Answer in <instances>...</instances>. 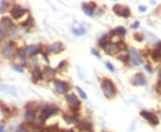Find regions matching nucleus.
Returning <instances> with one entry per match:
<instances>
[{
  "label": "nucleus",
  "instance_id": "1",
  "mask_svg": "<svg viewBox=\"0 0 161 132\" xmlns=\"http://www.w3.org/2000/svg\"><path fill=\"white\" fill-rule=\"evenodd\" d=\"M101 89L103 90V93L107 98H112L117 94V88L114 82L109 79H103L101 83Z\"/></svg>",
  "mask_w": 161,
  "mask_h": 132
},
{
  "label": "nucleus",
  "instance_id": "2",
  "mask_svg": "<svg viewBox=\"0 0 161 132\" xmlns=\"http://www.w3.org/2000/svg\"><path fill=\"white\" fill-rule=\"evenodd\" d=\"M58 112V109L55 106H51V105H46L45 107H43L41 113H40V121H42V123H44V121L48 119L51 115H53L54 113H57Z\"/></svg>",
  "mask_w": 161,
  "mask_h": 132
},
{
  "label": "nucleus",
  "instance_id": "3",
  "mask_svg": "<svg viewBox=\"0 0 161 132\" xmlns=\"http://www.w3.org/2000/svg\"><path fill=\"white\" fill-rule=\"evenodd\" d=\"M113 11L114 13L121 17H129L131 15V11L129 9V7L123 5H115L113 6Z\"/></svg>",
  "mask_w": 161,
  "mask_h": 132
},
{
  "label": "nucleus",
  "instance_id": "4",
  "mask_svg": "<svg viewBox=\"0 0 161 132\" xmlns=\"http://www.w3.org/2000/svg\"><path fill=\"white\" fill-rule=\"evenodd\" d=\"M129 55H130V58H131V61L133 63V65L135 66H138L140 65L142 62L141 60V57L140 56V54L138 53V51L136 49H134L133 47H131L130 50H129Z\"/></svg>",
  "mask_w": 161,
  "mask_h": 132
},
{
  "label": "nucleus",
  "instance_id": "5",
  "mask_svg": "<svg viewBox=\"0 0 161 132\" xmlns=\"http://www.w3.org/2000/svg\"><path fill=\"white\" fill-rule=\"evenodd\" d=\"M54 85H55V89L56 90L60 93V94H64L66 93L69 89V84L64 82V81H61L58 79H55L54 80Z\"/></svg>",
  "mask_w": 161,
  "mask_h": 132
},
{
  "label": "nucleus",
  "instance_id": "6",
  "mask_svg": "<svg viewBox=\"0 0 161 132\" xmlns=\"http://www.w3.org/2000/svg\"><path fill=\"white\" fill-rule=\"evenodd\" d=\"M25 13H26V10H25L24 8H22L19 5H15L12 7L11 11H10L11 15H12L13 18H15V19H19Z\"/></svg>",
  "mask_w": 161,
  "mask_h": 132
},
{
  "label": "nucleus",
  "instance_id": "7",
  "mask_svg": "<svg viewBox=\"0 0 161 132\" xmlns=\"http://www.w3.org/2000/svg\"><path fill=\"white\" fill-rule=\"evenodd\" d=\"M103 48H104L105 52L109 54V55H115V54H117V52L120 51V47H119L117 43H110L109 42L107 45H105L103 47Z\"/></svg>",
  "mask_w": 161,
  "mask_h": 132
},
{
  "label": "nucleus",
  "instance_id": "8",
  "mask_svg": "<svg viewBox=\"0 0 161 132\" xmlns=\"http://www.w3.org/2000/svg\"><path fill=\"white\" fill-rule=\"evenodd\" d=\"M141 115L144 119H146L150 124H152V125H158L159 122L158 117L154 113L146 112V111H142V112H141Z\"/></svg>",
  "mask_w": 161,
  "mask_h": 132
},
{
  "label": "nucleus",
  "instance_id": "9",
  "mask_svg": "<svg viewBox=\"0 0 161 132\" xmlns=\"http://www.w3.org/2000/svg\"><path fill=\"white\" fill-rule=\"evenodd\" d=\"M15 43H14V42L8 43L2 50L3 56L5 57V58H9V57L12 56V55L14 53V50H15Z\"/></svg>",
  "mask_w": 161,
  "mask_h": 132
},
{
  "label": "nucleus",
  "instance_id": "10",
  "mask_svg": "<svg viewBox=\"0 0 161 132\" xmlns=\"http://www.w3.org/2000/svg\"><path fill=\"white\" fill-rule=\"evenodd\" d=\"M65 99L73 108H78V106L80 105V101L74 94H67L65 95Z\"/></svg>",
  "mask_w": 161,
  "mask_h": 132
},
{
  "label": "nucleus",
  "instance_id": "11",
  "mask_svg": "<svg viewBox=\"0 0 161 132\" xmlns=\"http://www.w3.org/2000/svg\"><path fill=\"white\" fill-rule=\"evenodd\" d=\"M146 83H147L146 79H145L144 75L141 73L135 74L134 77L132 79V84L134 86H144V85H146Z\"/></svg>",
  "mask_w": 161,
  "mask_h": 132
},
{
  "label": "nucleus",
  "instance_id": "12",
  "mask_svg": "<svg viewBox=\"0 0 161 132\" xmlns=\"http://www.w3.org/2000/svg\"><path fill=\"white\" fill-rule=\"evenodd\" d=\"M95 7H96L95 3H88V4L82 5V10L88 16H91L93 14V11Z\"/></svg>",
  "mask_w": 161,
  "mask_h": 132
},
{
  "label": "nucleus",
  "instance_id": "13",
  "mask_svg": "<svg viewBox=\"0 0 161 132\" xmlns=\"http://www.w3.org/2000/svg\"><path fill=\"white\" fill-rule=\"evenodd\" d=\"M55 76V71L50 67H45L42 72V78L46 80H50Z\"/></svg>",
  "mask_w": 161,
  "mask_h": 132
},
{
  "label": "nucleus",
  "instance_id": "14",
  "mask_svg": "<svg viewBox=\"0 0 161 132\" xmlns=\"http://www.w3.org/2000/svg\"><path fill=\"white\" fill-rule=\"evenodd\" d=\"M49 49H50L51 52L58 54V53H61V52L64 50V45H63L62 42L58 41V42L53 43V44L49 47Z\"/></svg>",
  "mask_w": 161,
  "mask_h": 132
},
{
  "label": "nucleus",
  "instance_id": "15",
  "mask_svg": "<svg viewBox=\"0 0 161 132\" xmlns=\"http://www.w3.org/2000/svg\"><path fill=\"white\" fill-rule=\"evenodd\" d=\"M0 111L5 116H14V113L11 108L5 105L2 101H0Z\"/></svg>",
  "mask_w": 161,
  "mask_h": 132
},
{
  "label": "nucleus",
  "instance_id": "16",
  "mask_svg": "<svg viewBox=\"0 0 161 132\" xmlns=\"http://www.w3.org/2000/svg\"><path fill=\"white\" fill-rule=\"evenodd\" d=\"M78 128L82 131H90L92 129V125L87 121H81L78 124Z\"/></svg>",
  "mask_w": 161,
  "mask_h": 132
},
{
  "label": "nucleus",
  "instance_id": "17",
  "mask_svg": "<svg viewBox=\"0 0 161 132\" xmlns=\"http://www.w3.org/2000/svg\"><path fill=\"white\" fill-rule=\"evenodd\" d=\"M0 24L3 26L4 29H11L13 27V22L12 20L8 17H3L0 20Z\"/></svg>",
  "mask_w": 161,
  "mask_h": 132
},
{
  "label": "nucleus",
  "instance_id": "18",
  "mask_svg": "<svg viewBox=\"0 0 161 132\" xmlns=\"http://www.w3.org/2000/svg\"><path fill=\"white\" fill-rule=\"evenodd\" d=\"M41 78H42V72L39 67H36L32 72V80H33V82L36 83Z\"/></svg>",
  "mask_w": 161,
  "mask_h": 132
},
{
  "label": "nucleus",
  "instance_id": "19",
  "mask_svg": "<svg viewBox=\"0 0 161 132\" xmlns=\"http://www.w3.org/2000/svg\"><path fill=\"white\" fill-rule=\"evenodd\" d=\"M26 52L30 55H37L40 52V48L37 46H28L26 47Z\"/></svg>",
  "mask_w": 161,
  "mask_h": 132
},
{
  "label": "nucleus",
  "instance_id": "20",
  "mask_svg": "<svg viewBox=\"0 0 161 132\" xmlns=\"http://www.w3.org/2000/svg\"><path fill=\"white\" fill-rule=\"evenodd\" d=\"M114 34H117V35H118V36H120V37H123L124 35H125V33H126V30L123 28V27H122V26H119V27H117L115 30H114V31H112Z\"/></svg>",
  "mask_w": 161,
  "mask_h": 132
},
{
  "label": "nucleus",
  "instance_id": "21",
  "mask_svg": "<svg viewBox=\"0 0 161 132\" xmlns=\"http://www.w3.org/2000/svg\"><path fill=\"white\" fill-rule=\"evenodd\" d=\"M17 56L20 59V61L24 62L26 60V57H27V52H26V49L24 48H21L20 50L18 51L17 53Z\"/></svg>",
  "mask_w": 161,
  "mask_h": 132
},
{
  "label": "nucleus",
  "instance_id": "22",
  "mask_svg": "<svg viewBox=\"0 0 161 132\" xmlns=\"http://www.w3.org/2000/svg\"><path fill=\"white\" fill-rule=\"evenodd\" d=\"M110 39H111L110 34H107V35L103 36L102 38L100 40V46H101V47H103L105 45H107V43H109V42H110Z\"/></svg>",
  "mask_w": 161,
  "mask_h": 132
},
{
  "label": "nucleus",
  "instance_id": "23",
  "mask_svg": "<svg viewBox=\"0 0 161 132\" xmlns=\"http://www.w3.org/2000/svg\"><path fill=\"white\" fill-rule=\"evenodd\" d=\"M25 119L27 121H33L35 119V112H32V111H27L25 113Z\"/></svg>",
  "mask_w": 161,
  "mask_h": 132
},
{
  "label": "nucleus",
  "instance_id": "24",
  "mask_svg": "<svg viewBox=\"0 0 161 132\" xmlns=\"http://www.w3.org/2000/svg\"><path fill=\"white\" fill-rule=\"evenodd\" d=\"M64 121H65L67 123H76V122H77L76 118H74V117H73V116H71V115H64Z\"/></svg>",
  "mask_w": 161,
  "mask_h": 132
},
{
  "label": "nucleus",
  "instance_id": "25",
  "mask_svg": "<svg viewBox=\"0 0 161 132\" xmlns=\"http://www.w3.org/2000/svg\"><path fill=\"white\" fill-rule=\"evenodd\" d=\"M151 56L153 58V60H155V61H159V60H160L161 59V54L158 51V50H157V49H155V50L152 52Z\"/></svg>",
  "mask_w": 161,
  "mask_h": 132
},
{
  "label": "nucleus",
  "instance_id": "26",
  "mask_svg": "<svg viewBox=\"0 0 161 132\" xmlns=\"http://www.w3.org/2000/svg\"><path fill=\"white\" fill-rule=\"evenodd\" d=\"M62 130H60L57 125H51L49 127L47 128V132H61Z\"/></svg>",
  "mask_w": 161,
  "mask_h": 132
},
{
  "label": "nucleus",
  "instance_id": "27",
  "mask_svg": "<svg viewBox=\"0 0 161 132\" xmlns=\"http://www.w3.org/2000/svg\"><path fill=\"white\" fill-rule=\"evenodd\" d=\"M133 38L135 40H137V41H139V42H141L143 40V35L140 33V32H137V33H134L133 34Z\"/></svg>",
  "mask_w": 161,
  "mask_h": 132
},
{
  "label": "nucleus",
  "instance_id": "28",
  "mask_svg": "<svg viewBox=\"0 0 161 132\" xmlns=\"http://www.w3.org/2000/svg\"><path fill=\"white\" fill-rule=\"evenodd\" d=\"M76 89H77V91L79 92V94H80V95L83 98V99H87V95H86V93L80 89V88H79V87H76Z\"/></svg>",
  "mask_w": 161,
  "mask_h": 132
},
{
  "label": "nucleus",
  "instance_id": "29",
  "mask_svg": "<svg viewBox=\"0 0 161 132\" xmlns=\"http://www.w3.org/2000/svg\"><path fill=\"white\" fill-rule=\"evenodd\" d=\"M66 67H67V62H65V61L60 63L59 65H58V69H59V70H65Z\"/></svg>",
  "mask_w": 161,
  "mask_h": 132
},
{
  "label": "nucleus",
  "instance_id": "30",
  "mask_svg": "<svg viewBox=\"0 0 161 132\" xmlns=\"http://www.w3.org/2000/svg\"><path fill=\"white\" fill-rule=\"evenodd\" d=\"M17 32H18V31H17V29H16L15 27H12V28L10 29V34H11V36H13V37L16 36V35H17Z\"/></svg>",
  "mask_w": 161,
  "mask_h": 132
},
{
  "label": "nucleus",
  "instance_id": "31",
  "mask_svg": "<svg viewBox=\"0 0 161 132\" xmlns=\"http://www.w3.org/2000/svg\"><path fill=\"white\" fill-rule=\"evenodd\" d=\"M73 32L75 35H82L85 32V31L83 29H78V30H73Z\"/></svg>",
  "mask_w": 161,
  "mask_h": 132
},
{
  "label": "nucleus",
  "instance_id": "32",
  "mask_svg": "<svg viewBox=\"0 0 161 132\" xmlns=\"http://www.w3.org/2000/svg\"><path fill=\"white\" fill-rule=\"evenodd\" d=\"M106 66H107V68L110 72H114V71H115L113 65H112L109 62H107V63H106Z\"/></svg>",
  "mask_w": 161,
  "mask_h": 132
},
{
  "label": "nucleus",
  "instance_id": "33",
  "mask_svg": "<svg viewBox=\"0 0 161 132\" xmlns=\"http://www.w3.org/2000/svg\"><path fill=\"white\" fill-rule=\"evenodd\" d=\"M5 37V30L3 28L0 27V40L3 39Z\"/></svg>",
  "mask_w": 161,
  "mask_h": 132
},
{
  "label": "nucleus",
  "instance_id": "34",
  "mask_svg": "<svg viewBox=\"0 0 161 132\" xmlns=\"http://www.w3.org/2000/svg\"><path fill=\"white\" fill-rule=\"evenodd\" d=\"M5 3L4 1H1L0 2V13H2L5 10Z\"/></svg>",
  "mask_w": 161,
  "mask_h": 132
},
{
  "label": "nucleus",
  "instance_id": "35",
  "mask_svg": "<svg viewBox=\"0 0 161 132\" xmlns=\"http://www.w3.org/2000/svg\"><path fill=\"white\" fill-rule=\"evenodd\" d=\"M139 25H140L139 21H135V23L132 25V28H133V29H137V28L139 27Z\"/></svg>",
  "mask_w": 161,
  "mask_h": 132
},
{
  "label": "nucleus",
  "instance_id": "36",
  "mask_svg": "<svg viewBox=\"0 0 161 132\" xmlns=\"http://www.w3.org/2000/svg\"><path fill=\"white\" fill-rule=\"evenodd\" d=\"M145 68H146V70H147V71H149L150 72H152V69H151V67H150V64H147V65L145 66Z\"/></svg>",
  "mask_w": 161,
  "mask_h": 132
},
{
  "label": "nucleus",
  "instance_id": "37",
  "mask_svg": "<svg viewBox=\"0 0 161 132\" xmlns=\"http://www.w3.org/2000/svg\"><path fill=\"white\" fill-rule=\"evenodd\" d=\"M92 53H93V54H94V55H95V56H96L97 57H99V58H101L100 55L99 53H97V52H96V50H94V49H93V50H92Z\"/></svg>",
  "mask_w": 161,
  "mask_h": 132
},
{
  "label": "nucleus",
  "instance_id": "38",
  "mask_svg": "<svg viewBox=\"0 0 161 132\" xmlns=\"http://www.w3.org/2000/svg\"><path fill=\"white\" fill-rule=\"evenodd\" d=\"M16 132H27V130H26L25 129H23L22 127H21V128H19V129L17 130V131Z\"/></svg>",
  "mask_w": 161,
  "mask_h": 132
},
{
  "label": "nucleus",
  "instance_id": "39",
  "mask_svg": "<svg viewBox=\"0 0 161 132\" xmlns=\"http://www.w3.org/2000/svg\"><path fill=\"white\" fill-rule=\"evenodd\" d=\"M159 53L161 54V42L160 43H159V45H158V47H157V48H156Z\"/></svg>",
  "mask_w": 161,
  "mask_h": 132
},
{
  "label": "nucleus",
  "instance_id": "40",
  "mask_svg": "<svg viewBox=\"0 0 161 132\" xmlns=\"http://www.w3.org/2000/svg\"><path fill=\"white\" fill-rule=\"evenodd\" d=\"M140 11H142V12H144V11H146V6H144V5H141L140 6V9H139Z\"/></svg>",
  "mask_w": 161,
  "mask_h": 132
},
{
  "label": "nucleus",
  "instance_id": "41",
  "mask_svg": "<svg viewBox=\"0 0 161 132\" xmlns=\"http://www.w3.org/2000/svg\"><path fill=\"white\" fill-rule=\"evenodd\" d=\"M159 86L161 87V72L160 73H159Z\"/></svg>",
  "mask_w": 161,
  "mask_h": 132
},
{
  "label": "nucleus",
  "instance_id": "42",
  "mask_svg": "<svg viewBox=\"0 0 161 132\" xmlns=\"http://www.w3.org/2000/svg\"><path fill=\"white\" fill-rule=\"evenodd\" d=\"M61 132H74L73 130H62Z\"/></svg>",
  "mask_w": 161,
  "mask_h": 132
},
{
  "label": "nucleus",
  "instance_id": "43",
  "mask_svg": "<svg viewBox=\"0 0 161 132\" xmlns=\"http://www.w3.org/2000/svg\"><path fill=\"white\" fill-rule=\"evenodd\" d=\"M0 132H4V127L0 126Z\"/></svg>",
  "mask_w": 161,
  "mask_h": 132
},
{
  "label": "nucleus",
  "instance_id": "44",
  "mask_svg": "<svg viewBox=\"0 0 161 132\" xmlns=\"http://www.w3.org/2000/svg\"><path fill=\"white\" fill-rule=\"evenodd\" d=\"M103 132H105V131H103ZM106 132H107V131H106Z\"/></svg>",
  "mask_w": 161,
  "mask_h": 132
}]
</instances>
